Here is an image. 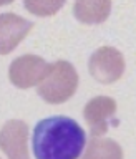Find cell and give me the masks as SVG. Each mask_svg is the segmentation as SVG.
<instances>
[{
  "label": "cell",
  "instance_id": "1",
  "mask_svg": "<svg viewBox=\"0 0 136 159\" xmlns=\"http://www.w3.org/2000/svg\"><path fill=\"white\" fill-rule=\"evenodd\" d=\"M85 143L83 128L68 116L45 118L32 134V148L37 159H78Z\"/></svg>",
  "mask_w": 136,
  "mask_h": 159
},
{
  "label": "cell",
  "instance_id": "2",
  "mask_svg": "<svg viewBox=\"0 0 136 159\" xmlns=\"http://www.w3.org/2000/svg\"><path fill=\"white\" fill-rule=\"evenodd\" d=\"M78 88V73L70 61L58 60L50 65L48 73L38 84V94L50 104L68 101Z\"/></svg>",
  "mask_w": 136,
  "mask_h": 159
},
{
  "label": "cell",
  "instance_id": "3",
  "mask_svg": "<svg viewBox=\"0 0 136 159\" xmlns=\"http://www.w3.org/2000/svg\"><path fill=\"white\" fill-rule=\"evenodd\" d=\"M90 75L103 84L118 81L124 73V58L113 47H100L88 61Z\"/></svg>",
  "mask_w": 136,
  "mask_h": 159
},
{
  "label": "cell",
  "instance_id": "4",
  "mask_svg": "<svg viewBox=\"0 0 136 159\" xmlns=\"http://www.w3.org/2000/svg\"><path fill=\"white\" fill-rule=\"evenodd\" d=\"M50 65L42 57L37 55H23L15 58L10 63L8 78L12 84L17 88H32L35 84H40L45 75L48 73Z\"/></svg>",
  "mask_w": 136,
  "mask_h": 159
},
{
  "label": "cell",
  "instance_id": "5",
  "mask_svg": "<svg viewBox=\"0 0 136 159\" xmlns=\"http://www.w3.org/2000/svg\"><path fill=\"white\" fill-rule=\"evenodd\" d=\"M27 139L28 126L20 119H10L0 129V149L8 159H30Z\"/></svg>",
  "mask_w": 136,
  "mask_h": 159
},
{
  "label": "cell",
  "instance_id": "6",
  "mask_svg": "<svg viewBox=\"0 0 136 159\" xmlns=\"http://www.w3.org/2000/svg\"><path fill=\"white\" fill-rule=\"evenodd\" d=\"M116 113V101L110 96L91 98L85 104L83 116L93 138H100L108 131L110 119Z\"/></svg>",
  "mask_w": 136,
  "mask_h": 159
},
{
  "label": "cell",
  "instance_id": "7",
  "mask_svg": "<svg viewBox=\"0 0 136 159\" xmlns=\"http://www.w3.org/2000/svg\"><path fill=\"white\" fill-rule=\"evenodd\" d=\"M33 28V23L12 12L0 13V55H7Z\"/></svg>",
  "mask_w": 136,
  "mask_h": 159
},
{
  "label": "cell",
  "instance_id": "8",
  "mask_svg": "<svg viewBox=\"0 0 136 159\" xmlns=\"http://www.w3.org/2000/svg\"><path fill=\"white\" fill-rule=\"evenodd\" d=\"M111 12V2L101 0V2H77L73 5V13L77 20L82 23H101L108 18Z\"/></svg>",
  "mask_w": 136,
  "mask_h": 159
},
{
  "label": "cell",
  "instance_id": "9",
  "mask_svg": "<svg viewBox=\"0 0 136 159\" xmlns=\"http://www.w3.org/2000/svg\"><path fill=\"white\" fill-rule=\"evenodd\" d=\"M82 159H123V149L113 139L93 138Z\"/></svg>",
  "mask_w": 136,
  "mask_h": 159
},
{
  "label": "cell",
  "instance_id": "10",
  "mask_svg": "<svg viewBox=\"0 0 136 159\" xmlns=\"http://www.w3.org/2000/svg\"><path fill=\"white\" fill-rule=\"evenodd\" d=\"M25 8L38 17H50L55 15L63 7V2H25Z\"/></svg>",
  "mask_w": 136,
  "mask_h": 159
}]
</instances>
